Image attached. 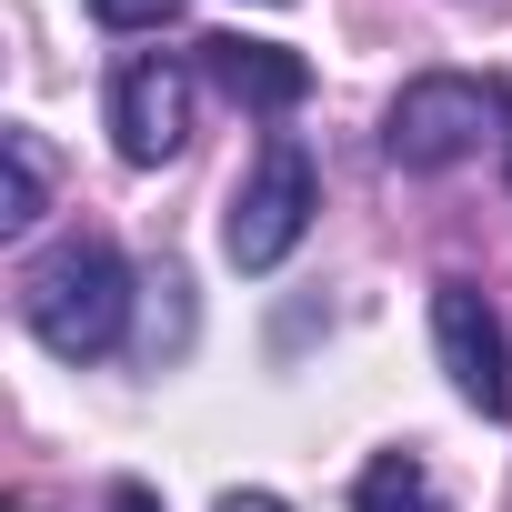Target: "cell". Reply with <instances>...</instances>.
Listing matches in <instances>:
<instances>
[{
  "label": "cell",
  "instance_id": "5",
  "mask_svg": "<svg viewBox=\"0 0 512 512\" xmlns=\"http://www.w3.org/2000/svg\"><path fill=\"white\" fill-rule=\"evenodd\" d=\"M111 141L131 171H161L181 141H191V71L171 51H141L111 71Z\"/></svg>",
  "mask_w": 512,
  "mask_h": 512
},
{
  "label": "cell",
  "instance_id": "9",
  "mask_svg": "<svg viewBox=\"0 0 512 512\" xmlns=\"http://www.w3.org/2000/svg\"><path fill=\"white\" fill-rule=\"evenodd\" d=\"M91 21L101 31H161V21H181V0H91Z\"/></svg>",
  "mask_w": 512,
  "mask_h": 512
},
{
  "label": "cell",
  "instance_id": "4",
  "mask_svg": "<svg viewBox=\"0 0 512 512\" xmlns=\"http://www.w3.org/2000/svg\"><path fill=\"white\" fill-rule=\"evenodd\" d=\"M432 342H442V372H452V392L472 402V412H492V422H512V342H502V322H492V302H482V282H432Z\"/></svg>",
  "mask_w": 512,
  "mask_h": 512
},
{
  "label": "cell",
  "instance_id": "2",
  "mask_svg": "<svg viewBox=\"0 0 512 512\" xmlns=\"http://www.w3.org/2000/svg\"><path fill=\"white\" fill-rule=\"evenodd\" d=\"M492 121H512V91L502 81H472V71H422L402 81V101L382 111V151L402 171H452L492 141Z\"/></svg>",
  "mask_w": 512,
  "mask_h": 512
},
{
  "label": "cell",
  "instance_id": "1",
  "mask_svg": "<svg viewBox=\"0 0 512 512\" xmlns=\"http://www.w3.org/2000/svg\"><path fill=\"white\" fill-rule=\"evenodd\" d=\"M21 322L61 362L121 352V332H131V272H121V251L111 241H81V231L61 251H41V262L21 272Z\"/></svg>",
  "mask_w": 512,
  "mask_h": 512
},
{
  "label": "cell",
  "instance_id": "6",
  "mask_svg": "<svg viewBox=\"0 0 512 512\" xmlns=\"http://www.w3.org/2000/svg\"><path fill=\"white\" fill-rule=\"evenodd\" d=\"M201 61H211L221 101L262 111V121H282V111H302V101H312V61H302V51H282V41H241V31H221V41H201Z\"/></svg>",
  "mask_w": 512,
  "mask_h": 512
},
{
  "label": "cell",
  "instance_id": "7",
  "mask_svg": "<svg viewBox=\"0 0 512 512\" xmlns=\"http://www.w3.org/2000/svg\"><path fill=\"white\" fill-rule=\"evenodd\" d=\"M352 512H442V492H432V472H422L412 452H382V462L352 482Z\"/></svg>",
  "mask_w": 512,
  "mask_h": 512
},
{
  "label": "cell",
  "instance_id": "8",
  "mask_svg": "<svg viewBox=\"0 0 512 512\" xmlns=\"http://www.w3.org/2000/svg\"><path fill=\"white\" fill-rule=\"evenodd\" d=\"M0 161H11V191H0V231H31L41 221V191H51V161L31 131H0Z\"/></svg>",
  "mask_w": 512,
  "mask_h": 512
},
{
  "label": "cell",
  "instance_id": "3",
  "mask_svg": "<svg viewBox=\"0 0 512 512\" xmlns=\"http://www.w3.org/2000/svg\"><path fill=\"white\" fill-rule=\"evenodd\" d=\"M312 211H322V171H312V151L292 131H272L262 161H251V181H241V201H231V221H221L231 272H282L292 241L312 231Z\"/></svg>",
  "mask_w": 512,
  "mask_h": 512
},
{
  "label": "cell",
  "instance_id": "10",
  "mask_svg": "<svg viewBox=\"0 0 512 512\" xmlns=\"http://www.w3.org/2000/svg\"><path fill=\"white\" fill-rule=\"evenodd\" d=\"M111 512H161V492L151 482H111Z\"/></svg>",
  "mask_w": 512,
  "mask_h": 512
},
{
  "label": "cell",
  "instance_id": "11",
  "mask_svg": "<svg viewBox=\"0 0 512 512\" xmlns=\"http://www.w3.org/2000/svg\"><path fill=\"white\" fill-rule=\"evenodd\" d=\"M221 512H292L282 492H221Z\"/></svg>",
  "mask_w": 512,
  "mask_h": 512
}]
</instances>
